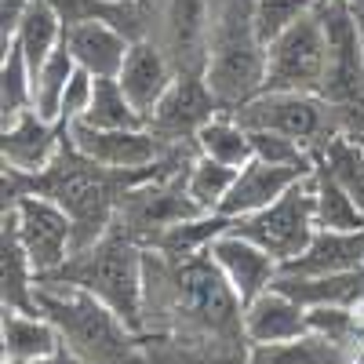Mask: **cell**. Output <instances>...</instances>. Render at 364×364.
Wrapping results in <instances>:
<instances>
[{
  "mask_svg": "<svg viewBox=\"0 0 364 364\" xmlns=\"http://www.w3.org/2000/svg\"><path fill=\"white\" fill-rule=\"evenodd\" d=\"M240 168H230L223 161H211L204 154H197L186 168V193L197 200L200 211H219L230 186H233V178H237Z\"/></svg>",
  "mask_w": 364,
  "mask_h": 364,
  "instance_id": "obj_32",
  "label": "cell"
},
{
  "mask_svg": "<svg viewBox=\"0 0 364 364\" xmlns=\"http://www.w3.org/2000/svg\"><path fill=\"white\" fill-rule=\"evenodd\" d=\"M310 331V310L284 295L281 288H266L252 302H245V336L252 346L259 343H288Z\"/></svg>",
  "mask_w": 364,
  "mask_h": 364,
  "instance_id": "obj_20",
  "label": "cell"
},
{
  "mask_svg": "<svg viewBox=\"0 0 364 364\" xmlns=\"http://www.w3.org/2000/svg\"><path fill=\"white\" fill-rule=\"evenodd\" d=\"M204 80L223 113H237L266 87V41L255 22V0H211Z\"/></svg>",
  "mask_w": 364,
  "mask_h": 364,
  "instance_id": "obj_4",
  "label": "cell"
},
{
  "mask_svg": "<svg viewBox=\"0 0 364 364\" xmlns=\"http://www.w3.org/2000/svg\"><path fill=\"white\" fill-rule=\"evenodd\" d=\"M215 113H223V109H219L215 95H211L204 73H178L175 84L168 87V95L157 102L154 113H149L146 128L154 132L168 149L197 146V132Z\"/></svg>",
  "mask_w": 364,
  "mask_h": 364,
  "instance_id": "obj_13",
  "label": "cell"
},
{
  "mask_svg": "<svg viewBox=\"0 0 364 364\" xmlns=\"http://www.w3.org/2000/svg\"><path fill=\"white\" fill-rule=\"evenodd\" d=\"M269 288H281L306 310L321 306H357L364 302V266L346 273H324V277H295V273H277Z\"/></svg>",
  "mask_w": 364,
  "mask_h": 364,
  "instance_id": "obj_24",
  "label": "cell"
},
{
  "mask_svg": "<svg viewBox=\"0 0 364 364\" xmlns=\"http://www.w3.org/2000/svg\"><path fill=\"white\" fill-rule=\"evenodd\" d=\"M80 124V120H77ZM84 124L91 128H146V117L135 109L128 91L117 77H95V95L84 113Z\"/></svg>",
  "mask_w": 364,
  "mask_h": 364,
  "instance_id": "obj_31",
  "label": "cell"
},
{
  "mask_svg": "<svg viewBox=\"0 0 364 364\" xmlns=\"http://www.w3.org/2000/svg\"><path fill=\"white\" fill-rule=\"evenodd\" d=\"M66 146V128L41 117L37 109L22 113L11 124H0V161L4 171L18 178H37L55 164V157Z\"/></svg>",
  "mask_w": 364,
  "mask_h": 364,
  "instance_id": "obj_15",
  "label": "cell"
},
{
  "mask_svg": "<svg viewBox=\"0 0 364 364\" xmlns=\"http://www.w3.org/2000/svg\"><path fill=\"white\" fill-rule=\"evenodd\" d=\"M91 95H95V77L77 66L73 77H70L66 95H63V113H58V124H63L66 132L77 124V120H84V113H87V106H91Z\"/></svg>",
  "mask_w": 364,
  "mask_h": 364,
  "instance_id": "obj_35",
  "label": "cell"
},
{
  "mask_svg": "<svg viewBox=\"0 0 364 364\" xmlns=\"http://www.w3.org/2000/svg\"><path fill=\"white\" fill-rule=\"evenodd\" d=\"M66 139L84 157L99 161L106 168H117V171L157 168L168 154V146L149 128H91L80 120V124H73L66 132Z\"/></svg>",
  "mask_w": 364,
  "mask_h": 364,
  "instance_id": "obj_14",
  "label": "cell"
},
{
  "mask_svg": "<svg viewBox=\"0 0 364 364\" xmlns=\"http://www.w3.org/2000/svg\"><path fill=\"white\" fill-rule=\"evenodd\" d=\"M132 44L135 41L124 33V29H117L113 22H102V18L73 22L63 33V48L91 77H117L120 66H124V58H128V51H132Z\"/></svg>",
  "mask_w": 364,
  "mask_h": 364,
  "instance_id": "obj_19",
  "label": "cell"
},
{
  "mask_svg": "<svg viewBox=\"0 0 364 364\" xmlns=\"http://www.w3.org/2000/svg\"><path fill=\"white\" fill-rule=\"evenodd\" d=\"M29 364H80V360H77V357H73V353H70V350L63 346V350H55L51 357H41V360H29Z\"/></svg>",
  "mask_w": 364,
  "mask_h": 364,
  "instance_id": "obj_37",
  "label": "cell"
},
{
  "mask_svg": "<svg viewBox=\"0 0 364 364\" xmlns=\"http://www.w3.org/2000/svg\"><path fill=\"white\" fill-rule=\"evenodd\" d=\"M142 273H146V248L120 226H113L95 245H87L66 259L63 269L48 273L41 281H63L91 291L113 306L135 331H142Z\"/></svg>",
  "mask_w": 364,
  "mask_h": 364,
  "instance_id": "obj_5",
  "label": "cell"
},
{
  "mask_svg": "<svg viewBox=\"0 0 364 364\" xmlns=\"http://www.w3.org/2000/svg\"><path fill=\"white\" fill-rule=\"evenodd\" d=\"M29 8H33V0H0V48L15 37V26Z\"/></svg>",
  "mask_w": 364,
  "mask_h": 364,
  "instance_id": "obj_36",
  "label": "cell"
},
{
  "mask_svg": "<svg viewBox=\"0 0 364 364\" xmlns=\"http://www.w3.org/2000/svg\"><path fill=\"white\" fill-rule=\"evenodd\" d=\"M197 154L211 157V161H223L230 168H245L255 149H252V132L240 124L233 113H215L208 124L197 132Z\"/></svg>",
  "mask_w": 364,
  "mask_h": 364,
  "instance_id": "obj_29",
  "label": "cell"
},
{
  "mask_svg": "<svg viewBox=\"0 0 364 364\" xmlns=\"http://www.w3.org/2000/svg\"><path fill=\"white\" fill-rule=\"evenodd\" d=\"M63 350V336L44 314H26V310H4L0 317V353L4 364H29L51 357Z\"/></svg>",
  "mask_w": 364,
  "mask_h": 364,
  "instance_id": "obj_23",
  "label": "cell"
},
{
  "mask_svg": "<svg viewBox=\"0 0 364 364\" xmlns=\"http://www.w3.org/2000/svg\"><path fill=\"white\" fill-rule=\"evenodd\" d=\"M175 77H178V70L168 58V51L157 41H149V37L132 44L124 66H120V73H117L120 87L128 91V99L135 102V109L146 120H149V113L157 109V102L168 95V87L175 84Z\"/></svg>",
  "mask_w": 364,
  "mask_h": 364,
  "instance_id": "obj_18",
  "label": "cell"
},
{
  "mask_svg": "<svg viewBox=\"0 0 364 364\" xmlns=\"http://www.w3.org/2000/svg\"><path fill=\"white\" fill-rule=\"evenodd\" d=\"M230 230H233L230 215H223V211H204L197 219H186V223L164 230L149 248L168 255V259H197V255H208V248Z\"/></svg>",
  "mask_w": 364,
  "mask_h": 364,
  "instance_id": "obj_27",
  "label": "cell"
},
{
  "mask_svg": "<svg viewBox=\"0 0 364 364\" xmlns=\"http://www.w3.org/2000/svg\"><path fill=\"white\" fill-rule=\"evenodd\" d=\"M360 266H364V230H357V233L317 230L310 245L281 266V273L324 277V273H346V269H360Z\"/></svg>",
  "mask_w": 364,
  "mask_h": 364,
  "instance_id": "obj_21",
  "label": "cell"
},
{
  "mask_svg": "<svg viewBox=\"0 0 364 364\" xmlns=\"http://www.w3.org/2000/svg\"><path fill=\"white\" fill-rule=\"evenodd\" d=\"M211 37V0H154V29L157 41L178 73H204Z\"/></svg>",
  "mask_w": 364,
  "mask_h": 364,
  "instance_id": "obj_12",
  "label": "cell"
},
{
  "mask_svg": "<svg viewBox=\"0 0 364 364\" xmlns=\"http://www.w3.org/2000/svg\"><path fill=\"white\" fill-rule=\"evenodd\" d=\"M211 262L223 269V277L230 281V288L237 291L240 302H252L255 295H262L281 273V262L269 252H262L255 240L240 237V233H223L215 245L208 248Z\"/></svg>",
  "mask_w": 364,
  "mask_h": 364,
  "instance_id": "obj_16",
  "label": "cell"
},
{
  "mask_svg": "<svg viewBox=\"0 0 364 364\" xmlns=\"http://www.w3.org/2000/svg\"><path fill=\"white\" fill-rule=\"evenodd\" d=\"M197 215H204V211L186 193V168L175 171V168L161 164L157 175L135 182L124 193L113 226H120L128 237H135L142 248H149L164 230L186 223V219H197Z\"/></svg>",
  "mask_w": 364,
  "mask_h": 364,
  "instance_id": "obj_8",
  "label": "cell"
},
{
  "mask_svg": "<svg viewBox=\"0 0 364 364\" xmlns=\"http://www.w3.org/2000/svg\"><path fill=\"white\" fill-rule=\"evenodd\" d=\"M233 233L255 240L262 252H269L281 266L295 259L317 233V215H314V171L299 178L295 186L273 200L269 208L255 211V215L233 219Z\"/></svg>",
  "mask_w": 364,
  "mask_h": 364,
  "instance_id": "obj_9",
  "label": "cell"
},
{
  "mask_svg": "<svg viewBox=\"0 0 364 364\" xmlns=\"http://www.w3.org/2000/svg\"><path fill=\"white\" fill-rule=\"evenodd\" d=\"M4 211L15 219V230H18L22 245L29 252V262H33V269H37V281L66 266V259L77 248L73 219L51 197L26 193Z\"/></svg>",
  "mask_w": 364,
  "mask_h": 364,
  "instance_id": "obj_11",
  "label": "cell"
},
{
  "mask_svg": "<svg viewBox=\"0 0 364 364\" xmlns=\"http://www.w3.org/2000/svg\"><path fill=\"white\" fill-rule=\"evenodd\" d=\"M357 139H360V146H364V132H360V135H357Z\"/></svg>",
  "mask_w": 364,
  "mask_h": 364,
  "instance_id": "obj_39",
  "label": "cell"
},
{
  "mask_svg": "<svg viewBox=\"0 0 364 364\" xmlns=\"http://www.w3.org/2000/svg\"><path fill=\"white\" fill-rule=\"evenodd\" d=\"M157 168H146V171H117V168H106L99 161L84 157L80 149L63 146V154L55 157V164L48 171H41L37 178H18L11 171L0 175V193H4V208H11L18 197L26 193H41V197H51L58 208L73 219V237H77V248H87L95 245L99 237H106L117 223V211H120V200L124 193L135 186V182L157 175Z\"/></svg>",
  "mask_w": 364,
  "mask_h": 364,
  "instance_id": "obj_2",
  "label": "cell"
},
{
  "mask_svg": "<svg viewBox=\"0 0 364 364\" xmlns=\"http://www.w3.org/2000/svg\"><path fill=\"white\" fill-rule=\"evenodd\" d=\"M248 364H360V357L336 339L306 331L288 343H259L248 353Z\"/></svg>",
  "mask_w": 364,
  "mask_h": 364,
  "instance_id": "obj_25",
  "label": "cell"
},
{
  "mask_svg": "<svg viewBox=\"0 0 364 364\" xmlns=\"http://www.w3.org/2000/svg\"><path fill=\"white\" fill-rule=\"evenodd\" d=\"M37 306L80 364H154L142 331L77 284L37 281Z\"/></svg>",
  "mask_w": 364,
  "mask_h": 364,
  "instance_id": "obj_3",
  "label": "cell"
},
{
  "mask_svg": "<svg viewBox=\"0 0 364 364\" xmlns=\"http://www.w3.org/2000/svg\"><path fill=\"white\" fill-rule=\"evenodd\" d=\"M77 63L66 48H58L48 63L33 73V109L48 120L58 124V113H63V95L70 87V77H73Z\"/></svg>",
  "mask_w": 364,
  "mask_h": 364,
  "instance_id": "obj_33",
  "label": "cell"
},
{
  "mask_svg": "<svg viewBox=\"0 0 364 364\" xmlns=\"http://www.w3.org/2000/svg\"><path fill=\"white\" fill-rule=\"evenodd\" d=\"M328 70V33L321 11L299 18L266 44V87L262 91H317Z\"/></svg>",
  "mask_w": 364,
  "mask_h": 364,
  "instance_id": "obj_10",
  "label": "cell"
},
{
  "mask_svg": "<svg viewBox=\"0 0 364 364\" xmlns=\"http://www.w3.org/2000/svg\"><path fill=\"white\" fill-rule=\"evenodd\" d=\"M0 302L4 310L41 314L37 306V269L29 262V252L15 230V219L0 215Z\"/></svg>",
  "mask_w": 364,
  "mask_h": 364,
  "instance_id": "obj_22",
  "label": "cell"
},
{
  "mask_svg": "<svg viewBox=\"0 0 364 364\" xmlns=\"http://www.w3.org/2000/svg\"><path fill=\"white\" fill-rule=\"evenodd\" d=\"M328 33V70L321 95L346 120V132H364V44L353 15V0H324L321 4Z\"/></svg>",
  "mask_w": 364,
  "mask_h": 364,
  "instance_id": "obj_7",
  "label": "cell"
},
{
  "mask_svg": "<svg viewBox=\"0 0 364 364\" xmlns=\"http://www.w3.org/2000/svg\"><path fill=\"white\" fill-rule=\"evenodd\" d=\"M63 33H66V26H63V18H58V11H55L51 0H33V8L22 15V22L15 26V37H11L8 44H15V48L26 55L29 70L37 73L48 58L63 48ZM8 44H4V48H8Z\"/></svg>",
  "mask_w": 364,
  "mask_h": 364,
  "instance_id": "obj_26",
  "label": "cell"
},
{
  "mask_svg": "<svg viewBox=\"0 0 364 364\" xmlns=\"http://www.w3.org/2000/svg\"><path fill=\"white\" fill-rule=\"evenodd\" d=\"M314 215H317V230H343V233L364 230L360 200L321 168H314Z\"/></svg>",
  "mask_w": 364,
  "mask_h": 364,
  "instance_id": "obj_28",
  "label": "cell"
},
{
  "mask_svg": "<svg viewBox=\"0 0 364 364\" xmlns=\"http://www.w3.org/2000/svg\"><path fill=\"white\" fill-rule=\"evenodd\" d=\"M233 117L248 132H277L302 142L314 157L331 139L350 135L343 113L317 91H259Z\"/></svg>",
  "mask_w": 364,
  "mask_h": 364,
  "instance_id": "obj_6",
  "label": "cell"
},
{
  "mask_svg": "<svg viewBox=\"0 0 364 364\" xmlns=\"http://www.w3.org/2000/svg\"><path fill=\"white\" fill-rule=\"evenodd\" d=\"M0 51V124H11L33 109V70L15 44Z\"/></svg>",
  "mask_w": 364,
  "mask_h": 364,
  "instance_id": "obj_30",
  "label": "cell"
},
{
  "mask_svg": "<svg viewBox=\"0 0 364 364\" xmlns=\"http://www.w3.org/2000/svg\"><path fill=\"white\" fill-rule=\"evenodd\" d=\"M142 339L154 364H248L245 302L211 255L168 259L146 248Z\"/></svg>",
  "mask_w": 364,
  "mask_h": 364,
  "instance_id": "obj_1",
  "label": "cell"
},
{
  "mask_svg": "<svg viewBox=\"0 0 364 364\" xmlns=\"http://www.w3.org/2000/svg\"><path fill=\"white\" fill-rule=\"evenodd\" d=\"M353 15H357V29H360V44H364V0H353Z\"/></svg>",
  "mask_w": 364,
  "mask_h": 364,
  "instance_id": "obj_38",
  "label": "cell"
},
{
  "mask_svg": "<svg viewBox=\"0 0 364 364\" xmlns=\"http://www.w3.org/2000/svg\"><path fill=\"white\" fill-rule=\"evenodd\" d=\"M324 0H255V22L259 33L269 44L273 37H281L288 26H295L299 18H306L314 11H321Z\"/></svg>",
  "mask_w": 364,
  "mask_h": 364,
  "instance_id": "obj_34",
  "label": "cell"
},
{
  "mask_svg": "<svg viewBox=\"0 0 364 364\" xmlns=\"http://www.w3.org/2000/svg\"><path fill=\"white\" fill-rule=\"evenodd\" d=\"M314 168H288V164H269V161H259L252 157L245 168L237 171L233 186L223 200V215L230 219H245V215H255V211L269 208L273 200H281L299 178H306Z\"/></svg>",
  "mask_w": 364,
  "mask_h": 364,
  "instance_id": "obj_17",
  "label": "cell"
}]
</instances>
